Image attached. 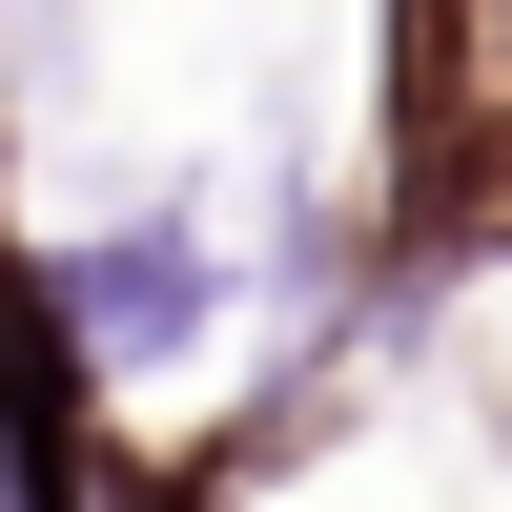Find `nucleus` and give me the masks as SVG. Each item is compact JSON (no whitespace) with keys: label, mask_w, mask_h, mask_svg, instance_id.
<instances>
[{"label":"nucleus","mask_w":512,"mask_h":512,"mask_svg":"<svg viewBox=\"0 0 512 512\" xmlns=\"http://www.w3.org/2000/svg\"><path fill=\"white\" fill-rule=\"evenodd\" d=\"M21 287L62 328L82 410L103 431H226L246 410V226H226V164H103L82 205L21 226Z\"/></svg>","instance_id":"f257e3e1"},{"label":"nucleus","mask_w":512,"mask_h":512,"mask_svg":"<svg viewBox=\"0 0 512 512\" xmlns=\"http://www.w3.org/2000/svg\"><path fill=\"white\" fill-rule=\"evenodd\" d=\"M82 512H246V472H226V451H185V431H103Z\"/></svg>","instance_id":"f03ea898"}]
</instances>
